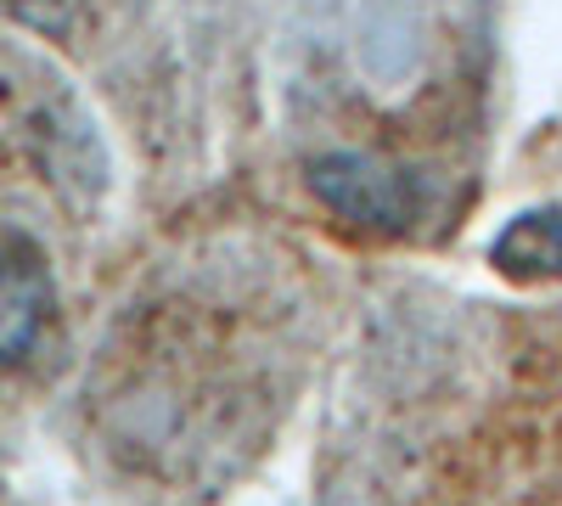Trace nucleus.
<instances>
[{
	"instance_id": "nucleus-1",
	"label": "nucleus",
	"mask_w": 562,
	"mask_h": 506,
	"mask_svg": "<svg viewBox=\"0 0 562 506\" xmlns=\"http://www.w3.org/2000/svg\"><path fill=\"white\" fill-rule=\"evenodd\" d=\"M52 270L45 254L18 237L0 232V360H18L34 349V338L45 333V315H52Z\"/></svg>"
},
{
	"instance_id": "nucleus-2",
	"label": "nucleus",
	"mask_w": 562,
	"mask_h": 506,
	"mask_svg": "<svg viewBox=\"0 0 562 506\" xmlns=\"http://www.w3.org/2000/svg\"><path fill=\"white\" fill-rule=\"evenodd\" d=\"M315 187L326 203H338L349 220H378V225H405L416 214V192L389 169V164H371V158H326Z\"/></svg>"
},
{
	"instance_id": "nucleus-4",
	"label": "nucleus",
	"mask_w": 562,
	"mask_h": 506,
	"mask_svg": "<svg viewBox=\"0 0 562 506\" xmlns=\"http://www.w3.org/2000/svg\"><path fill=\"white\" fill-rule=\"evenodd\" d=\"M12 7H29V0H12Z\"/></svg>"
},
{
	"instance_id": "nucleus-3",
	"label": "nucleus",
	"mask_w": 562,
	"mask_h": 506,
	"mask_svg": "<svg viewBox=\"0 0 562 506\" xmlns=\"http://www.w3.org/2000/svg\"><path fill=\"white\" fill-rule=\"evenodd\" d=\"M490 259L518 276V282H546V276H562V203L529 209L495 237Z\"/></svg>"
}]
</instances>
